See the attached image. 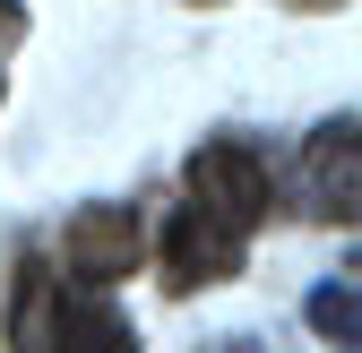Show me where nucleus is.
Wrapping results in <instances>:
<instances>
[{"label": "nucleus", "mask_w": 362, "mask_h": 353, "mask_svg": "<svg viewBox=\"0 0 362 353\" xmlns=\"http://www.w3.org/2000/svg\"><path fill=\"white\" fill-rule=\"evenodd\" d=\"M104 285H52L26 258V276H18V311H9V345H69V353H121L129 345V319L112 311V301H95Z\"/></svg>", "instance_id": "1"}, {"label": "nucleus", "mask_w": 362, "mask_h": 353, "mask_svg": "<svg viewBox=\"0 0 362 353\" xmlns=\"http://www.w3.org/2000/svg\"><path fill=\"white\" fill-rule=\"evenodd\" d=\"M242 258H250V225H233V215L207 207V198L173 207V225H164V276H173V293L242 276Z\"/></svg>", "instance_id": "2"}, {"label": "nucleus", "mask_w": 362, "mask_h": 353, "mask_svg": "<svg viewBox=\"0 0 362 353\" xmlns=\"http://www.w3.org/2000/svg\"><path fill=\"white\" fill-rule=\"evenodd\" d=\"M302 190H310L320 215L362 225V112H337L302 138Z\"/></svg>", "instance_id": "3"}, {"label": "nucleus", "mask_w": 362, "mask_h": 353, "mask_svg": "<svg viewBox=\"0 0 362 353\" xmlns=\"http://www.w3.org/2000/svg\"><path fill=\"white\" fill-rule=\"evenodd\" d=\"M139 250H147V233H139L129 207H78L69 233H61V268L78 285H121L129 268H139Z\"/></svg>", "instance_id": "4"}, {"label": "nucleus", "mask_w": 362, "mask_h": 353, "mask_svg": "<svg viewBox=\"0 0 362 353\" xmlns=\"http://www.w3.org/2000/svg\"><path fill=\"white\" fill-rule=\"evenodd\" d=\"M190 198L224 207L233 225H259V215H267V164L242 138H199L190 147Z\"/></svg>", "instance_id": "5"}, {"label": "nucleus", "mask_w": 362, "mask_h": 353, "mask_svg": "<svg viewBox=\"0 0 362 353\" xmlns=\"http://www.w3.org/2000/svg\"><path fill=\"white\" fill-rule=\"evenodd\" d=\"M302 319L320 328V336H337V345H362V258H354L337 285H320V293L302 301Z\"/></svg>", "instance_id": "6"}, {"label": "nucleus", "mask_w": 362, "mask_h": 353, "mask_svg": "<svg viewBox=\"0 0 362 353\" xmlns=\"http://www.w3.org/2000/svg\"><path fill=\"white\" fill-rule=\"evenodd\" d=\"M18 35H26V9H18V0H0V52H9Z\"/></svg>", "instance_id": "7"}]
</instances>
